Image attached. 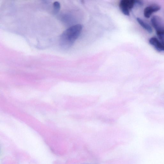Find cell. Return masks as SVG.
I'll return each mask as SVG.
<instances>
[{"label": "cell", "mask_w": 164, "mask_h": 164, "mask_svg": "<svg viewBox=\"0 0 164 164\" xmlns=\"http://www.w3.org/2000/svg\"><path fill=\"white\" fill-rule=\"evenodd\" d=\"M82 29V26L77 24L68 28L60 36L59 43L61 47L65 49L71 48L78 39Z\"/></svg>", "instance_id": "cell-1"}, {"label": "cell", "mask_w": 164, "mask_h": 164, "mask_svg": "<svg viewBox=\"0 0 164 164\" xmlns=\"http://www.w3.org/2000/svg\"><path fill=\"white\" fill-rule=\"evenodd\" d=\"M152 26L155 30L159 40L164 44V25L162 19L157 16L152 17L151 20Z\"/></svg>", "instance_id": "cell-2"}, {"label": "cell", "mask_w": 164, "mask_h": 164, "mask_svg": "<svg viewBox=\"0 0 164 164\" xmlns=\"http://www.w3.org/2000/svg\"><path fill=\"white\" fill-rule=\"evenodd\" d=\"M136 4V1L135 0H122L120 3L119 7L122 13L126 16H129L130 11Z\"/></svg>", "instance_id": "cell-3"}, {"label": "cell", "mask_w": 164, "mask_h": 164, "mask_svg": "<svg viewBox=\"0 0 164 164\" xmlns=\"http://www.w3.org/2000/svg\"><path fill=\"white\" fill-rule=\"evenodd\" d=\"M161 8V7L158 5H154L148 6L144 9V16L147 18H150L152 14L157 12Z\"/></svg>", "instance_id": "cell-4"}, {"label": "cell", "mask_w": 164, "mask_h": 164, "mask_svg": "<svg viewBox=\"0 0 164 164\" xmlns=\"http://www.w3.org/2000/svg\"><path fill=\"white\" fill-rule=\"evenodd\" d=\"M149 43L158 52L163 51V45L157 38L152 37L150 39Z\"/></svg>", "instance_id": "cell-5"}, {"label": "cell", "mask_w": 164, "mask_h": 164, "mask_svg": "<svg viewBox=\"0 0 164 164\" xmlns=\"http://www.w3.org/2000/svg\"><path fill=\"white\" fill-rule=\"evenodd\" d=\"M137 21L142 27L148 33H152L153 32V30L150 25L139 18H137Z\"/></svg>", "instance_id": "cell-6"}, {"label": "cell", "mask_w": 164, "mask_h": 164, "mask_svg": "<svg viewBox=\"0 0 164 164\" xmlns=\"http://www.w3.org/2000/svg\"><path fill=\"white\" fill-rule=\"evenodd\" d=\"M53 8H54V13H58L60 10L61 7L60 3L58 1H56L53 3Z\"/></svg>", "instance_id": "cell-7"}, {"label": "cell", "mask_w": 164, "mask_h": 164, "mask_svg": "<svg viewBox=\"0 0 164 164\" xmlns=\"http://www.w3.org/2000/svg\"><path fill=\"white\" fill-rule=\"evenodd\" d=\"M100 119L102 121H103L105 122H106V123H113V121L111 120H110L109 119H106V118H105L103 117H100Z\"/></svg>", "instance_id": "cell-8"}]
</instances>
